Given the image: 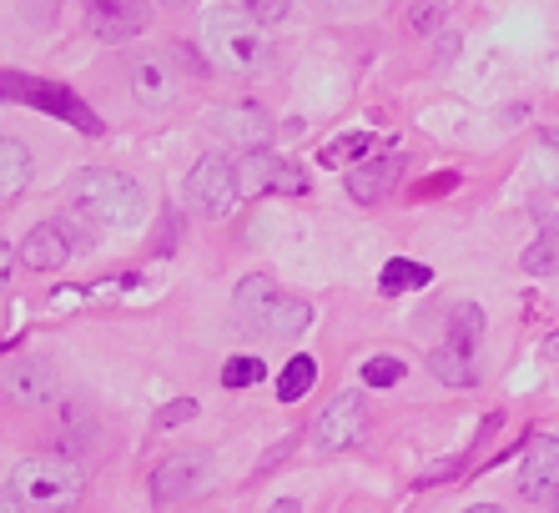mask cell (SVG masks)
Returning a JSON list of instances; mask_svg holds the SVG:
<instances>
[{"label": "cell", "mask_w": 559, "mask_h": 513, "mask_svg": "<svg viewBox=\"0 0 559 513\" xmlns=\"http://www.w3.org/2000/svg\"><path fill=\"white\" fill-rule=\"evenodd\" d=\"M212 131L222 142H242L248 152H262V142L273 136V116L262 111L258 102H233L212 111Z\"/></svg>", "instance_id": "obj_13"}, {"label": "cell", "mask_w": 559, "mask_h": 513, "mask_svg": "<svg viewBox=\"0 0 559 513\" xmlns=\"http://www.w3.org/2000/svg\"><path fill=\"white\" fill-rule=\"evenodd\" d=\"M549 513H559V503H555V509H549Z\"/></svg>", "instance_id": "obj_35"}, {"label": "cell", "mask_w": 559, "mask_h": 513, "mask_svg": "<svg viewBox=\"0 0 559 513\" xmlns=\"http://www.w3.org/2000/svg\"><path fill=\"white\" fill-rule=\"evenodd\" d=\"M312 383H318V362H312V353H298V358H287V368L277 372V398L298 403L312 393Z\"/></svg>", "instance_id": "obj_21"}, {"label": "cell", "mask_w": 559, "mask_h": 513, "mask_svg": "<svg viewBox=\"0 0 559 513\" xmlns=\"http://www.w3.org/2000/svg\"><path fill=\"white\" fill-rule=\"evenodd\" d=\"M202 46L207 56L222 65V71H233V76H258L267 71L273 61V36L262 21H252L248 11H237V5H212L202 15Z\"/></svg>", "instance_id": "obj_1"}, {"label": "cell", "mask_w": 559, "mask_h": 513, "mask_svg": "<svg viewBox=\"0 0 559 513\" xmlns=\"http://www.w3.org/2000/svg\"><path fill=\"white\" fill-rule=\"evenodd\" d=\"M5 484L26 499V509H46V513L76 509L81 493H86V474H81V463L71 458V453H31V458H15Z\"/></svg>", "instance_id": "obj_2"}, {"label": "cell", "mask_w": 559, "mask_h": 513, "mask_svg": "<svg viewBox=\"0 0 559 513\" xmlns=\"http://www.w3.org/2000/svg\"><path fill=\"white\" fill-rule=\"evenodd\" d=\"M378 146V136H368V131H343L338 142H328L323 152H318V167L328 171H353V167H364V156Z\"/></svg>", "instance_id": "obj_17"}, {"label": "cell", "mask_w": 559, "mask_h": 513, "mask_svg": "<svg viewBox=\"0 0 559 513\" xmlns=\"http://www.w3.org/2000/svg\"><path fill=\"white\" fill-rule=\"evenodd\" d=\"M479 333H484V308L479 302H454V308H449V327H443V343L459 347V353H474Z\"/></svg>", "instance_id": "obj_19"}, {"label": "cell", "mask_w": 559, "mask_h": 513, "mask_svg": "<svg viewBox=\"0 0 559 513\" xmlns=\"http://www.w3.org/2000/svg\"><path fill=\"white\" fill-rule=\"evenodd\" d=\"M539 167L559 187V136H539Z\"/></svg>", "instance_id": "obj_28"}, {"label": "cell", "mask_w": 559, "mask_h": 513, "mask_svg": "<svg viewBox=\"0 0 559 513\" xmlns=\"http://www.w3.org/2000/svg\"><path fill=\"white\" fill-rule=\"evenodd\" d=\"M0 513H26V499H21L11 484H5V509H0Z\"/></svg>", "instance_id": "obj_29"}, {"label": "cell", "mask_w": 559, "mask_h": 513, "mask_svg": "<svg viewBox=\"0 0 559 513\" xmlns=\"http://www.w3.org/2000/svg\"><path fill=\"white\" fill-rule=\"evenodd\" d=\"M539 358H549V362H555V358H559V327H555V333H549V337H545V347H539Z\"/></svg>", "instance_id": "obj_31"}, {"label": "cell", "mask_w": 559, "mask_h": 513, "mask_svg": "<svg viewBox=\"0 0 559 513\" xmlns=\"http://www.w3.org/2000/svg\"><path fill=\"white\" fill-rule=\"evenodd\" d=\"M233 302L242 312V322H252L267 337H302L312 327V308L302 297L283 293L273 277H242Z\"/></svg>", "instance_id": "obj_4"}, {"label": "cell", "mask_w": 559, "mask_h": 513, "mask_svg": "<svg viewBox=\"0 0 559 513\" xmlns=\"http://www.w3.org/2000/svg\"><path fill=\"white\" fill-rule=\"evenodd\" d=\"M162 5H192V0H162Z\"/></svg>", "instance_id": "obj_33"}, {"label": "cell", "mask_w": 559, "mask_h": 513, "mask_svg": "<svg viewBox=\"0 0 559 513\" xmlns=\"http://www.w3.org/2000/svg\"><path fill=\"white\" fill-rule=\"evenodd\" d=\"M207 474H212V458L202 449L197 453H171V458H162L152 468V503H162V509H167V503H182V499H192L197 488L207 484Z\"/></svg>", "instance_id": "obj_9"}, {"label": "cell", "mask_w": 559, "mask_h": 513, "mask_svg": "<svg viewBox=\"0 0 559 513\" xmlns=\"http://www.w3.org/2000/svg\"><path fill=\"white\" fill-rule=\"evenodd\" d=\"M520 267L530 272V277H555V272H559V231L555 227H545L530 247H524Z\"/></svg>", "instance_id": "obj_22"}, {"label": "cell", "mask_w": 559, "mask_h": 513, "mask_svg": "<svg viewBox=\"0 0 559 513\" xmlns=\"http://www.w3.org/2000/svg\"><path fill=\"white\" fill-rule=\"evenodd\" d=\"M429 372L449 387H474V353H459V347L443 343V347H433Z\"/></svg>", "instance_id": "obj_20"}, {"label": "cell", "mask_w": 559, "mask_h": 513, "mask_svg": "<svg viewBox=\"0 0 559 513\" xmlns=\"http://www.w3.org/2000/svg\"><path fill=\"white\" fill-rule=\"evenodd\" d=\"M71 206L86 212L92 222H102V227H136L146 217V192L127 171L86 167L71 177Z\"/></svg>", "instance_id": "obj_3"}, {"label": "cell", "mask_w": 559, "mask_h": 513, "mask_svg": "<svg viewBox=\"0 0 559 513\" xmlns=\"http://www.w3.org/2000/svg\"><path fill=\"white\" fill-rule=\"evenodd\" d=\"M237 11H248L252 21H262V26H277V21H287V0H233Z\"/></svg>", "instance_id": "obj_25"}, {"label": "cell", "mask_w": 559, "mask_h": 513, "mask_svg": "<svg viewBox=\"0 0 559 513\" xmlns=\"http://www.w3.org/2000/svg\"><path fill=\"white\" fill-rule=\"evenodd\" d=\"M404 378H408V362L393 358V353H373L358 368V383H368V387H393V383H404Z\"/></svg>", "instance_id": "obj_23"}, {"label": "cell", "mask_w": 559, "mask_h": 513, "mask_svg": "<svg viewBox=\"0 0 559 513\" xmlns=\"http://www.w3.org/2000/svg\"><path fill=\"white\" fill-rule=\"evenodd\" d=\"M358 438H364V398L358 393H338L328 403L323 418H318V428H312V443H318V453H343Z\"/></svg>", "instance_id": "obj_12"}, {"label": "cell", "mask_w": 559, "mask_h": 513, "mask_svg": "<svg viewBox=\"0 0 559 513\" xmlns=\"http://www.w3.org/2000/svg\"><path fill=\"white\" fill-rule=\"evenodd\" d=\"M237 181H242V196H258V192H277V196H308L312 181L298 162H287L277 152H242L237 156Z\"/></svg>", "instance_id": "obj_6"}, {"label": "cell", "mask_w": 559, "mask_h": 513, "mask_svg": "<svg viewBox=\"0 0 559 513\" xmlns=\"http://www.w3.org/2000/svg\"><path fill=\"white\" fill-rule=\"evenodd\" d=\"M92 36L106 40V46H121V40L142 36L146 21H152V0H92Z\"/></svg>", "instance_id": "obj_11"}, {"label": "cell", "mask_w": 559, "mask_h": 513, "mask_svg": "<svg viewBox=\"0 0 559 513\" xmlns=\"http://www.w3.org/2000/svg\"><path fill=\"white\" fill-rule=\"evenodd\" d=\"M262 378H267L262 358H227V368H222V387H252Z\"/></svg>", "instance_id": "obj_24"}, {"label": "cell", "mask_w": 559, "mask_h": 513, "mask_svg": "<svg viewBox=\"0 0 559 513\" xmlns=\"http://www.w3.org/2000/svg\"><path fill=\"white\" fill-rule=\"evenodd\" d=\"M31 177H36V156L26 152L21 136H5V142H0V192H5V202L26 192Z\"/></svg>", "instance_id": "obj_16"}, {"label": "cell", "mask_w": 559, "mask_h": 513, "mask_svg": "<svg viewBox=\"0 0 559 513\" xmlns=\"http://www.w3.org/2000/svg\"><path fill=\"white\" fill-rule=\"evenodd\" d=\"M81 247H86V237H76V231L66 227V217H51L21 242V256H26L31 272H56V267H66Z\"/></svg>", "instance_id": "obj_10"}, {"label": "cell", "mask_w": 559, "mask_h": 513, "mask_svg": "<svg viewBox=\"0 0 559 513\" xmlns=\"http://www.w3.org/2000/svg\"><path fill=\"white\" fill-rule=\"evenodd\" d=\"M0 91L11 96V102H26V106H36V111H46V116H61V121H71V127L81 131V136H102V116L92 111V106L81 102L76 91H66V86H56V81H40V76H21V71H5L0 76Z\"/></svg>", "instance_id": "obj_5"}, {"label": "cell", "mask_w": 559, "mask_h": 513, "mask_svg": "<svg viewBox=\"0 0 559 513\" xmlns=\"http://www.w3.org/2000/svg\"><path fill=\"white\" fill-rule=\"evenodd\" d=\"M439 21H443V0H424V5H414V31L418 36L439 31Z\"/></svg>", "instance_id": "obj_27"}, {"label": "cell", "mask_w": 559, "mask_h": 513, "mask_svg": "<svg viewBox=\"0 0 559 513\" xmlns=\"http://www.w3.org/2000/svg\"><path fill=\"white\" fill-rule=\"evenodd\" d=\"M131 96L142 106H171L177 96V81H171V65L162 56H142L131 61Z\"/></svg>", "instance_id": "obj_15"}, {"label": "cell", "mask_w": 559, "mask_h": 513, "mask_svg": "<svg viewBox=\"0 0 559 513\" xmlns=\"http://www.w3.org/2000/svg\"><path fill=\"white\" fill-rule=\"evenodd\" d=\"M51 302H56V308H76V302H81V293H76V287H61V293L51 297Z\"/></svg>", "instance_id": "obj_30"}, {"label": "cell", "mask_w": 559, "mask_h": 513, "mask_svg": "<svg viewBox=\"0 0 559 513\" xmlns=\"http://www.w3.org/2000/svg\"><path fill=\"white\" fill-rule=\"evenodd\" d=\"M333 5H348V0H333Z\"/></svg>", "instance_id": "obj_34"}, {"label": "cell", "mask_w": 559, "mask_h": 513, "mask_svg": "<svg viewBox=\"0 0 559 513\" xmlns=\"http://www.w3.org/2000/svg\"><path fill=\"white\" fill-rule=\"evenodd\" d=\"M187 192L207 217H233L242 202V181H237V162H227L222 152H207L187 171Z\"/></svg>", "instance_id": "obj_7"}, {"label": "cell", "mask_w": 559, "mask_h": 513, "mask_svg": "<svg viewBox=\"0 0 559 513\" xmlns=\"http://www.w3.org/2000/svg\"><path fill=\"white\" fill-rule=\"evenodd\" d=\"M464 513H504L499 503H474V509H464Z\"/></svg>", "instance_id": "obj_32"}, {"label": "cell", "mask_w": 559, "mask_h": 513, "mask_svg": "<svg viewBox=\"0 0 559 513\" xmlns=\"http://www.w3.org/2000/svg\"><path fill=\"white\" fill-rule=\"evenodd\" d=\"M187 418H197V398H177L156 413V428H182Z\"/></svg>", "instance_id": "obj_26"}, {"label": "cell", "mask_w": 559, "mask_h": 513, "mask_svg": "<svg viewBox=\"0 0 559 513\" xmlns=\"http://www.w3.org/2000/svg\"><path fill=\"white\" fill-rule=\"evenodd\" d=\"M433 272L424 267V262H414V256H393L389 267L378 272V293L383 297H404V293H418V287H429Z\"/></svg>", "instance_id": "obj_18"}, {"label": "cell", "mask_w": 559, "mask_h": 513, "mask_svg": "<svg viewBox=\"0 0 559 513\" xmlns=\"http://www.w3.org/2000/svg\"><path fill=\"white\" fill-rule=\"evenodd\" d=\"M399 171H404V162H399V156H373V162H364V167H353L343 187H348L353 202L373 206V202H383V196H389V187L399 181Z\"/></svg>", "instance_id": "obj_14"}, {"label": "cell", "mask_w": 559, "mask_h": 513, "mask_svg": "<svg viewBox=\"0 0 559 513\" xmlns=\"http://www.w3.org/2000/svg\"><path fill=\"white\" fill-rule=\"evenodd\" d=\"M520 499L545 509L559 503V438H530V449L520 453Z\"/></svg>", "instance_id": "obj_8"}]
</instances>
